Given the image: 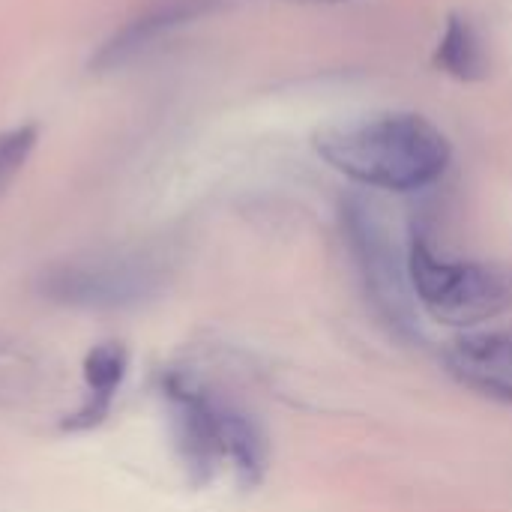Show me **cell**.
Returning a JSON list of instances; mask_svg holds the SVG:
<instances>
[{
  "label": "cell",
  "mask_w": 512,
  "mask_h": 512,
  "mask_svg": "<svg viewBox=\"0 0 512 512\" xmlns=\"http://www.w3.org/2000/svg\"><path fill=\"white\" fill-rule=\"evenodd\" d=\"M315 153L342 177L384 192L435 186L453 159L447 135L423 114L387 111L315 132Z\"/></svg>",
  "instance_id": "cell-1"
},
{
  "label": "cell",
  "mask_w": 512,
  "mask_h": 512,
  "mask_svg": "<svg viewBox=\"0 0 512 512\" xmlns=\"http://www.w3.org/2000/svg\"><path fill=\"white\" fill-rule=\"evenodd\" d=\"M159 393L171 414L177 459L192 486H207L222 465H231L243 486L261 483L267 441L246 411L183 369H165L159 375Z\"/></svg>",
  "instance_id": "cell-2"
},
{
  "label": "cell",
  "mask_w": 512,
  "mask_h": 512,
  "mask_svg": "<svg viewBox=\"0 0 512 512\" xmlns=\"http://www.w3.org/2000/svg\"><path fill=\"white\" fill-rule=\"evenodd\" d=\"M168 276L171 261L162 246H111L48 264L36 279V291L66 309L114 312L153 300Z\"/></svg>",
  "instance_id": "cell-3"
},
{
  "label": "cell",
  "mask_w": 512,
  "mask_h": 512,
  "mask_svg": "<svg viewBox=\"0 0 512 512\" xmlns=\"http://www.w3.org/2000/svg\"><path fill=\"white\" fill-rule=\"evenodd\" d=\"M408 279L417 306L447 327L474 330L512 312V267L447 258L423 228L408 237Z\"/></svg>",
  "instance_id": "cell-4"
},
{
  "label": "cell",
  "mask_w": 512,
  "mask_h": 512,
  "mask_svg": "<svg viewBox=\"0 0 512 512\" xmlns=\"http://www.w3.org/2000/svg\"><path fill=\"white\" fill-rule=\"evenodd\" d=\"M342 225L360 270L363 288L378 315L402 336H420V306L408 279V246L399 249L387 210L375 198L351 195L342 204Z\"/></svg>",
  "instance_id": "cell-5"
},
{
  "label": "cell",
  "mask_w": 512,
  "mask_h": 512,
  "mask_svg": "<svg viewBox=\"0 0 512 512\" xmlns=\"http://www.w3.org/2000/svg\"><path fill=\"white\" fill-rule=\"evenodd\" d=\"M444 366L462 387L512 405V333H465L447 345Z\"/></svg>",
  "instance_id": "cell-6"
},
{
  "label": "cell",
  "mask_w": 512,
  "mask_h": 512,
  "mask_svg": "<svg viewBox=\"0 0 512 512\" xmlns=\"http://www.w3.org/2000/svg\"><path fill=\"white\" fill-rule=\"evenodd\" d=\"M129 372V351L123 342H99L84 354V399L75 414H69L60 429L63 432H90L102 426L114 408V396Z\"/></svg>",
  "instance_id": "cell-7"
},
{
  "label": "cell",
  "mask_w": 512,
  "mask_h": 512,
  "mask_svg": "<svg viewBox=\"0 0 512 512\" xmlns=\"http://www.w3.org/2000/svg\"><path fill=\"white\" fill-rule=\"evenodd\" d=\"M186 15H192V6H183V3H168V6H159L135 21H129L111 42L102 45V51L96 54L93 66L96 69H117L123 63H129L132 57H138L144 48H150L162 30L174 27L177 21H183Z\"/></svg>",
  "instance_id": "cell-8"
},
{
  "label": "cell",
  "mask_w": 512,
  "mask_h": 512,
  "mask_svg": "<svg viewBox=\"0 0 512 512\" xmlns=\"http://www.w3.org/2000/svg\"><path fill=\"white\" fill-rule=\"evenodd\" d=\"M435 66L456 81H480L489 75L486 45L468 18H462V15L447 18V27L435 48Z\"/></svg>",
  "instance_id": "cell-9"
},
{
  "label": "cell",
  "mask_w": 512,
  "mask_h": 512,
  "mask_svg": "<svg viewBox=\"0 0 512 512\" xmlns=\"http://www.w3.org/2000/svg\"><path fill=\"white\" fill-rule=\"evenodd\" d=\"M36 126H18L0 132V195L9 189V183L21 174L27 165L33 147H36Z\"/></svg>",
  "instance_id": "cell-10"
},
{
  "label": "cell",
  "mask_w": 512,
  "mask_h": 512,
  "mask_svg": "<svg viewBox=\"0 0 512 512\" xmlns=\"http://www.w3.org/2000/svg\"><path fill=\"white\" fill-rule=\"evenodd\" d=\"M312 3H342V0H312Z\"/></svg>",
  "instance_id": "cell-11"
}]
</instances>
